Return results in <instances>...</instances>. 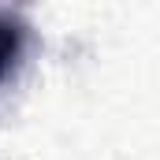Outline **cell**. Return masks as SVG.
<instances>
[{
	"mask_svg": "<svg viewBox=\"0 0 160 160\" xmlns=\"http://www.w3.org/2000/svg\"><path fill=\"white\" fill-rule=\"evenodd\" d=\"M19 52H22V30L0 15V82L8 78L19 63Z\"/></svg>",
	"mask_w": 160,
	"mask_h": 160,
	"instance_id": "6da1fadb",
	"label": "cell"
}]
</instances>
